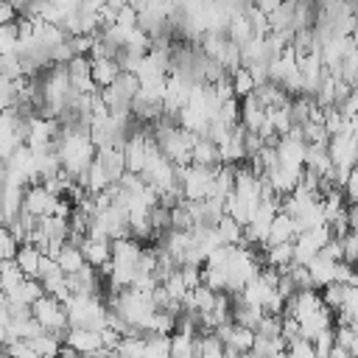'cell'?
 <instances>
[{
	"instance_id": "cell-20",
	"label": "cell",
	"mask_w": 358,
	"mask_h": 358,
	"mask_svg": "<svg viewBox=\"0 0 358 358\" xmlns=\"http://www.w3.org/2000/svg\"><path fill=\"white\" fill-rule=\"evenodd\" d=\"M218 235H221L224 243H241V238H243V224H238L232 215H224V218L218 221Z\"/></svg>"
},
{
	"instance_id": "cell-11",
	"label": "cell",
	"mask_w": 358,
	"mask_h": 358,
	"mask_svg": "<svg viewBox=\"0 0 358 358\" xmlns=\"http://www.w3.org/2000/svg\"><path fill=\"white\" fill-rule=\"evenodd\" d=\"M296 238V227H294V218L288 213H277L268 224V232H266V243H285V241H294Z\"/></svg>"
},
{
	"instance_id": "cell-12",
	"label": "cell",
	"mask_w": 358,
	"mask_h": 358,
	"mask_svg": "<svg viewBox=\"0 0 358 358\" xmlns=\"http://www.w3.org/2000/svg\"><path fill=\"white\" fill-rule=\"evenodd\" d=\"M255 98H257L266 109H271V106H282V103L291 101V95H288L280 84H274V81H260V84L255 87Z\"/></svg>"
},
{
	"instance_id": "cell-27",
	"label": "cell",
	"mask_w": 358,
	"mask_h": 358,
	"mask_svg": "<svg viewBox=\"0 0 358 358\" xmlns=\"http://www.w3.org/2000/svg\"><path fill=\"white\" fill-rule=\"evenodd\" d=\"M350 285H355V288H358V266L352 268V277H350Z\"/></svg>"
},
{
	"instance_id": "cell-10",
	"label": "cell",
	"mask_w": 358,
	"mask_h": 358,
	"mask_svg": "<svg viewBox=\"0 0 358 358\" xmlns=\"http://www.w3.org/2000/svg\"><path fill=\"white\" fill-rule=\"evenodd\" d=\"M336 263H338V260H333V257H327V255H322V252H316V255L308 260V268H310V277H313V285H316V288H322V285H327V282L336 280Z\"/></svg>"
},
{
	"instance_id": "cell-9",
	"label": "cell",
	"mask_w": 358,
	"mask_h": 358,
	"mask_svg": "<svg viewBox=\"0 0 358 358\" xmlns=\"http://www.w3.org/2000/svg\"><path fill=\"white\" fill-rule=\"evenodd\" d=\"M241 123L246 129H252V131H257L266 123V106L255 98V92H249V95L241 98Z\"/></svg>"
},
{
	"instance_id": "cell-8",
	"label": "cell",
	"mask_w": 358,
	"mask_h": 358,
	"mask_svg": "<svg viewBox=\"0 0 358 358\" xmlns=\"http://www.w3.org/2000/svg\"><path fill=\"white\" fill-rule=\"evenodd\" d=\"M90 59H92L90 73H92V81L98 84V90L106 87V84H112V81L117 78V73L123 70L112 56H90Z\"/></svg>"
},
{
	"instance_id": "cell-21",
	"label": "cell",
	"mask_w": 358,
	"mask_h": 358,
	"mask_svg": "<svg viewBox=\"0 0 358 358\" xmlns=\"http://www.w3.org/2000/svg\"><path fill=\"white\" fill-rule=\"evenodd\" d=\"M193 338L196 336H190V333H171V355H185V358L196 355Z\"/></svg>"
},
{
	"instance_id": "cell-26",
	"label": "cell",
	"mask_w": 358,
	"mask_h": 358,
	"mask_svg": "<svg viewBox=\"0 0 358 358\" xmlns=\"http://www.w3.org/2000/svg\"><path fill=\"white\" fill-rule=\"evenodd\" d=\"M17 20V8L11 0H0V22H14Z\"/></svg>"
},
{
	"instance_id": "cell-25",
	"label": "cell",
	"mask_w": 358,
	"mask_h": 358,
	"mask_svg": "<svg viewBox=\"0 0 358 358\" xmlns=\"http://www.w3.org/2000/svg\"><path fill=\"white\" fill-rule=\"evenodd\" d=\"M344 199L347 201H358V165L355 168H350V176H347V182H344Z\"/></svg>"
},
{
	"instance_id": "cell-1",
	"label": "cell",
	"mask_w": 358,
	"mask_h": 358,
	"mask_svg": "<svg viewBox=\"0 0 358 358\" xmlns=\"http://www.w3.org/2000/svg\"><path fill=\"white\" fill-rule=\"evenodd\" d=\"M31 310H34V319L45 327V330H67L70 327V319H67V305L53 296V294H42L39 299L31 302Z\"/></svg>"
},
{
	"instance_id": "cell-16",
	"label": "cell",
	"mask_w": 358,
	"mask_h": 358,
	"mask_svg": "<svg viewBox=\"0 0 358 358\" xmlns=\"http://www.w3.org/2000/svg\"><path fill=\"white\" fill-rule=\"evenodd\" d=\"M229 78H232V87H235V95H238V98H243V95L255 92V87H257V81H255V76L249 73V67H246V64L235 67V70L229 73Z\"/></svg>"
},
{
	"instance_id": "cell-19",
	"label": "cell",
	"mask_w": 358,
	"mask_h": 358,
	"mask_svg": "<svg viewBox=\"0 0 358 358\" xmlns=\"http://www.w3.org/2000/svg\"><path fill=\"white\" fill-rule=\"evenodd\" d=\"M20 48V31L14 22H0V53H17Z\"/></svg>"
},
{
	"instance_id": "cell-3",
	"label": "cell",
	"mask_w": 358,
	"mask_h": 358,
	"mask_svg": "<svg viewBox=\"0 0 358 358\" xmlns=\"http://www.w3.org/2000/svg\"><path fill=\"white\" fill-rule=\"evenodd\" d=\"M327 151H330L333 165H338V168H355L358 165V140H355L352 131L330 134Z\"/></svg>"
},
{
	"instance_id": "cell-13",
	"label": "cell",
	"mask_w": 358,
	"mask_h": 358,
	"mask_svg": "<svg viewBox=\"0 0 358 358\" xmlns=\"http://www.w3.org/2000/svg\"><path fill=\"white\" fill-rule=\"evenodd\" d=\"M39 260H42V249L34 246V243H28V241H22V243L17 246V252H14V263H17L28 277H36Z\"/></svg>"
},
{
	"instance_id": "cell-15",
	"label": "cell",
	"mask_w": 358,
	"mask_h": 358,
	"mask_svg": "<svg viewBox=\"0 0 358 358\" xmlns=\"http://www.w3.org/2000/svg\"><path fill=\"white\" fill-rule=\"evenodd\" d=\"M56 260H59V266H62V271H64V274H73V271H78V268L87 263L84 249H81V246H76V243H70V241L59 249Z\"/></svg>"
},
{
	"instance_id": "cell-2",
	"label": "cell",
	"mask_w": 358,
	"mask_h": 358,
	"mask_svg": "<svg viewBox=\"0 0 358 358\" xmlns=\"http://www.w3.org/2000/svg\"><path fill=\"white\" fill-rule=\"evenodd\" d=\"M56 204H59V196L50 193L42 182H28V185H25L22 207H25L28 213H34L36 218H42V215H53V213H56Z\"/></svg>"
},
{
	"instance_id": "cell-23",
	"label": "cell",
	"mask_w": 358,
	"mask_h": 358,
	"mask_svg": "<svg viewBox=\"0 0 358 358\" xmlns=\"http://www.w3.org/2000/svg\"><path fill=\"white\" fill-rule=\"evenodd\" d=\"M285 352H288V355H308V358H313V355H316L313 341H310V338H305V336L291 338V341L285 344Z\"/></svg>"
},
{
	"instance_id": "cell-14",
	"label": "cell",
	"mask_w": 358,
	"mask_h": 358,
	"mask_svg": "<svg viewBox=\"0 0 358 358\" xmlns=\"http://www.w3.org/2000/svg\"><path fill=\"white\" fill-rule=\"evenodd\" d=\"M252 39H257V34H255V28H252L246 11H243V14H229V42H235V45L243 48V45H249Z\"/></svg>"
},
{
	"instance_id": "cell-22",
	"label": "cell",
	"mask_w": 358,
	"mask_h": 358,
	"mask_svg": "<svg viewBox=\"0 0 358 358\" xmlns=\"http://www.w3.org/2000/svg\"><path fill=\"white\" fill-rule=\"evenodd\" d=\"M341 238V246H344V260L347 263H358V229H347Z\"/></svg>"
},
{
	"instance_id": "cell-6",
	"label": "cell",
	"mask_w": 358,
	"mask_h": 358,
	"mask_svg": "<svg viewBox=\"0 0 358 358\" xmlns=\"http://www.w3.org/2000/svg\"><path fill=\"white\" fill-rule=\"evenodd\" d=\"M81 249H84V257L98 268L112 260V238H106V235H87Z\"/></svg>"
},
{
	"instance_id": "cell-24",
	"label": "cell",
	"mask_w": 358,
	"mask_h": 358,
	"mask_svg": "<svg viewBox=\"0 0 358 358\" xmlns=\"http://www.w3.org/2000/svg\"><path fill=\"white\" fill-rule=\"evenodd\" d=\"M333 313H341V316H350V319H358V288L347 282V296H344V305Z\"/></svg>"
},
{
	"instance_id": "cell-18",
	"label": "cell",
	"mask_w": 358,
	"mask_h": 358,
	"mask_svg": "<svg viewBox=\"0 0 358 358\" xmlns=\"http://www.w3.org/2000/svg\"><path fill=\"white\" fill-rule=\"evenodd\" d=\"M28 341H31V347H34L36 355H59L62 352V341L53 333H48V330H42L39 336H34Z\"/></svg>"
},
{
	"instance_id": "cell-4",
	"label": "cell",
	"mask_w": 358,
	"mask_h": 358,
	"mask_svg": "<svg viewBox=\"0 0 358 358\" xmlns=\"http://www.w3.org/2000/svg\"><path fill=\"white\" fill-rule=\"evenodd\" d=\"M64 344H70L78 355H106V352H109V350L103 347L101 330H90V327H70Z\"/></svg>"
},
{
	"instance_id": "cell-17",
	"label": "cell",
	"mask_w": 358,
	"mask_h": 358,
	"mask_svg": "<svg viewBox=\"0 0 358 358\" xmlns=\"http://www.w3.org/2000/svg\"><path fill=\"white\" fill-rule=\"evenodd\" d=\"M319 294H322V299H324V305L330 308V310H338L341 305H344V296H347V282H327V285H322L319 288Z\"/></svg>"
},
{
	"instance_id": "cell-7",
	"label": "cell",
	"mask_w": 358,
	"mask_h": 358,
	"mask_svg": "<svg viewBox=\"0 0 358 358\" xmlns=\"http://www.w3.org/2000/svg\"><path fill=\"white\" fill-rule=\"evenodd\" d=\"M193 162L196 165H207V168H221V151H218V143L210 140L207 134H199L196 143H193Z\"/></svg>"
},
{
	"instance_id": "cell-5",
	"label": "cell",
	"mask_w": 358,
	"mask_h": 358,
	"mask_svg": "<svg viewBox=\"0 0 358 358\" xmlns=\"http://www.w3.org/2000/svg\"><path fill=\"white\" fill-rule=\"evenodd\" d=\"M95 162L103 168V173H106L109 182H117V179L126 173V157H123V148L103 145V148L95 151Z\"/></svg>"
}]
</instances>
